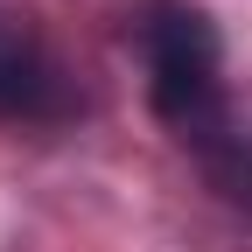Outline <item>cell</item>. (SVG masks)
Instances as JSON below:
<instances>
[{"label":"cell","mask_w":252,"mask_h":252,"mask_svg":"<svg viewBox=\"0 0 252 252\" xmlns=\"http://www.w3.org/2000/svg\"><path fill=\"white\" fill-rule=\"evenodd\" d=\"M70 105L63 63L28 28V14H0V119H56Z\"/></svg>","instance_id":"2"},{"label":"cell","mask_w":252,"mask_h":252,"mask_svg":"<svg viewBox=\"0 0 252 252\" xmlns=\"http://www.w3.org/2000/svg\"><path fill=\"white\" fill-rule=\"evenodd\" d=\"M140 56H147V98L154 119L175 126L203 154H224V49L203 7L189 0H154L140 14Z\"/></svg>","instance_id":"1"}]
</instances>
